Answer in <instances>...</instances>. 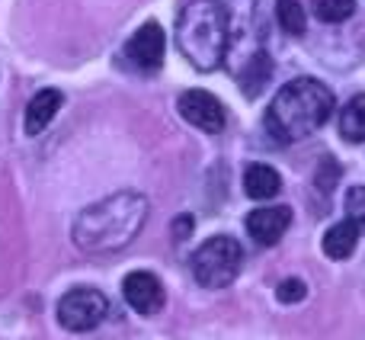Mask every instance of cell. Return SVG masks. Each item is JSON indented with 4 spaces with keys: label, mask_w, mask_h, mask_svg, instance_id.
I'll use <instances>...</instances> for the list:
<instances>
[{
    "label": "cell",
    "mask_w": 365,
    "mask_h": 340,
    "mask_svg": "<svg viewBox=\"0 0 365 340\" xmlns=\"http://www.w3.org/2000/svg\"><path fill=\"white\" fill-rule=\"evenodd\" d=\"M106 296L96 289H87V286H77V289L64 292V299L58 302V321L68 331H93L96 324L106 318Z\"/></svg>",
    "instance_id": "cell-5"
},
{
    "label": "cell",
    "mask_w": 365,
    "mask_h": 340,
    "mask_svg": "<svg viewBox=\"0 0 365 340\" xmlns=\"http://www.w3.org/2000/svg\"><path fill=\"white\" fill-rule=\"evenodd\" d=\"M125 58L138 64L141 71H158L164 61V29L158 23H145L125 42Z\"/></svg>",
    "instance_id": "cell-8"
},
{
    "label": "cell",
    "mask_w": 365,
    "mask_h": 340,
    "mask_svg": "<svg viewBox=\"0 0 365 340\" xmlns=\"http://www.w3.org/2000/svg\"><path fill=\"white\" fill-rule=\"evenodd\" d=\"M231 42V16L221 0H189L177 19V49L199 71L225 61Z\"/></svg>",
    "instance_id": "cell-3"
},
{
    "label": "cell",
    "mask_w": 365,
    "mask_h": 340,
    "mask_svg": "<svg viewBox=\"0 0 365 340\" xmlns=\"http://www.w3.org/2000/svg\"><path fill=\"white\" fill-rule=\"evenodd\" d=\"M330 113H334L330 87H324L314 77H298L276 94L269 113H266V129L272 132V139L289 145V141L317 132L330 119Z\"/></svg>",
    "instance_id": "cell-2"
},
{
    "label": "cell",
    "mask_w": 365,
    "mask_h": 340,
    "mask_svg": "<svg viewBox=\"0 0 365 340\" xmlns=\"http://www.w3.org/2000/svg\"><path fill=\"white\" fill-rule=\"evenodd\" d=\"M317 189H324V193H330L334 189V183L340 180V164H336L334 158H324L321 161V167H317Z\"/></svg>",
    "instance_id": "cell-18"
},
{
    "label": "cell",
    "mask_w": 365,
    "mask_h": 340,
    "mask_svg": "<svg viewBox=\"0 0 365 340\" xmlns=\"http://www.w3.org/2000/svg\"><path fill=\"white\" fill-rule=\"evenodd\" d=\"M61 103H64L61 90H55V87L38 90V94L29 100V106H26V135L42 132V129L55 119V113L61 109Z\"/></svg>",
    "instance_id": "cell-10"
},
{
    "label": "cell",
    "mask_w": 365,
    "mask_h": 340,
    "mask_svg": "<svg viewBox=\"0 0 365 340\" xmlns=\"http://www.w3.org/2000/svg\"><path fill=\"white\" fill-rule=\"evenodd\" d=\"M276 296H279V302H285V305L302 302V299H304V283H302V279H285V283H279Z\"/></svg>",
    "instance_id": "cell-19"
},
{
    "label": "cell",
    "mask_w": 365,
    "mask_h": 340,
    "mask_svg": "<svg viewBox=\"0 0 365 340\" xmlns=\"http://www.w3.org/2000/svg\"><path fill=\"white\" fill-rule=\"evenodd\" d=\"M356 241H359V225L353 219H343L336 225H330L327 234H324V254L334 260H346L356 251Z\"/></svg>",
    "instance_id": "cell-11"
},
{
    "label": "cell",
    "mask_w": 365,
    "mask_h": 340,
    "mask_svg": "<svg viewBox=\"0 0 365 340\" xmlns=\"http://www.w3.org/2000/svg\"><path fill=\"white\" fill-rule=\"evenodd\" d=\"M173 231H177V238H186V231H192V219H189V215H182V219H177Z\"/></svg>",
    "instance_id": "cell-20"
},
{
    "label": "cell",
    "mask_w": 365,
    "mask_h": 340,
    "mask_svg": "<svg viewBox=\"0 0 365 340\" xmlns=\"http://www.w3.org/2000/svg\"><path fill=\"white\" fill-rule=\"evenodd\" d=\"M244 189L250 199H272L282 189V176L269 164H250L244 170Z\"/></svg>",
    "instance_id": "cell-12"
},
{
    "label": "cell",
    "mask_w": 365,
    "mask_h": 340,
    "mask_svg": "<svg viewBox=\"0 0 365 340\" xmlns=\"http://www.w3.org/2000/svg\"><path fill=\"white\" fill-rule=\"evenodd\" d=\"M269 74H272V58L266 55V51H257V55L244 64V74H240V90H244L247 96H257L259 90L266 87Z\"/></svg>",
    "instance_id": "cell-13"
},
{
    "label": "cell",
    "mask_w": 365,
    "mask_h": 340,
    "mask_svg": "<svg viewBox=\"0 0 365 340\" xmlns=\"http://www.w3.org/2000/svg\"><path fill=\"white\" fill-rule=\"evenodd\" d=\"M353 0H317V19H324V23H343L353 16Z\"/></svg>",
    "instance_id": "cell-16"
},
{
    "label": "cell",
    "mask_w": 365,
    "mask_h": 340,
    "mask_svg": "<svg viewBox=\"0 0 365 340\" xmlns=\"http://www.w3.org/2000/svg\"><path fill=\"white\" fill-rule=\"evenodd\" d=\"M122 296L138 315H158L164 309V286L154 273H128L122 283Z\"/></svg>",
    "instance_id": "cell-7"
},
{
    "label": "cell",
    "mask_w": 365,
    "mask_h": 340,
    "mask_svg": "<svg viewBox=\"0 0 365 340\" xmlns=\"http://www.w3.org/2000/svg\"><path fill=\"white\" fill-rule=\"evenodd\" d=\"M346 219H353L359 228H365V186H353L346 193Z\"/></svg>",
    "instance_id": "cell-17"
},
{
    "label": "cell",
    "mask_w": 365,
    "mask_h": 340,
    "mask_svg": "<svg viewBox=\"0 0 365 340\" xmlns=\"http://www.w3.org/2000/svg\"><path fill=\"white\" fill-rule=\"evenodd\" d=\"M240 266H244V251L227 234H215L192 254V273L199 279V286H205V289L231 286L237 279Z\"/></svg>",
    "instance_id": "cell-4"
},
{
    "label": "cell",
    "mask_w": 365,
    "mask_h": 340,
    "mask_svg": "<svg viewBox=\"0 0 365 340\" xmlns=\"http://www.w3.org/2000/svg\"><path fill=\"white\" fill-rule=\"evenodd\" d=\"M148 221V199L141 193H115L83 209L74 221V241L87 254H113L128 247Z\"/></svg>",
    "instance_id": "cell-1"
},
{
    "label": "cell",
    "mask_w": 365,
    "mask_h": 340,
    "mask_svg": "<svg viewBox=\"0 0 365 340\" xmlns=\"http://www.w3.org/2000/svg\"><path fill=\"white\" fill-rule=\"evenodd\" d=\"M292 225V209L289 206H269V209H253L247 215V234L259 244H276Z\"/></svg>",
    "instance_id": "cell-9"
},
{
    "label": "cell",
    "mask_w": 365,
    "mask_h": 340,
    "mask_svg": "<svg viewBox=\"0 0 365 340\" xmlns=\"http://www.w3.org/2000/svg\"><path fill=\"white\" fill-rule=\"evenodd\" d=\"M276 16H279V26H282L289 36H302L304 26H308L302 0H276Z\"/></svg>",
    "instance_id": "cell-15"
},
{
    "label": "cell",
    "mask_w": 365,
    "mask_h": 340,
    "mask_svg": "<svg viewBox=\"0 0 365 340\" xmlns=\"http://www.w3.org/2000/svg\"><path fill=\"white\" fill-rule=\"evenodd\" d=\"M180 116L208 135H218L225 129V106L205 90H186L180 96Z\"/></svg>",
    "instance_id": "cell-6"
},
{
    "label": "cell",
    "mask_w": 365,
    "mask_h": 340,
    "mask_svg": "<svg viewBox=\"0 0 365 340\" xmlns=\"http://www.w3.org/2000/svg\"><path fill=\"white\" fill-rule=\"evenodd\" d=\"M340 132L343 139L349 141H365V94L353 96V100L346 103V109L340 113Z\"/></svg>",
    "instance_id": "cell-14"
}]
</instances>
